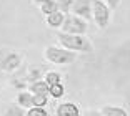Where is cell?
I'll use <instances>...</instances> for the list:
<instances>
[{
  "label": "cell",
  "mask_w": 130,
  "mask_h": 116,
  "mask_svg": "<svg viewBox=\"0 0 130 116\" xmlns=\"http://www.w3.org/2000/svg\"><path fill=\"white\" fill-rule=\"evenodd\" d=\"M57 38L60 41V45L67 50H72L75 53H93V45L87 35H73L58 32Z\"/></svg>",
  "instance_id": "obj_1"
},
{
  "label": "cell",
  "mask_w": 130,
  "mask_h": 116,
  "mask_svg": "<svg viewBox=\"0 0 130 116\" xmlns=\"http://www.w3.org/2000/svg\"><path fill=\"white\" fill-rule=\"evenodd\" d=\"M43 56H45V60L50 61V63L54 65H72L75 63L77 60V53L72 52V50H67L63 47H47L45 52H43Z\"/></svg>",
  "instance_id": "obj_2"
},
{
  "label": "cell",
  "mask_w": 130,
  "mask_h": 116,
  "mask_svg": "<svg viewBox=\"0 0 130 116\" xmlns=\"http://www.w3.org/2000/svg\"><path fill=\"white\" fill-rule=\"evenodd\" d=\"M92 17L99 28H107L112 18V8L103 0H92Z\"/></svg>",
  "instance_id": "obj_3"
},
{
  "label": "cell",
  "mask_w": 130,
  "mask_h": 116,
  "mask_svg": "<svg viewBox=\"0 0 130 116\" xmlns=\"http://www.w3.org/2000/svg\"><path fill=\"white\" fill-rule=\"evenodd\" d=\"M88 23L82 17H77L73 13H67L62 25V32L65 33H73V35H85L88 32Z\"/></svg>",
  "instance_id": "obj_4"
},
{
  "label": "cell",
  "mask_w": 130,
  "mask_h": 116,
  "mask_svg": "<svg viewBox=\"0 0 130 116\" xmlns=\"http://www.w3.org/2000/svg\"><path fill=\"white\" fill-rule=\"evenodd\" d=\"M23 63V55L20 52H8L0 58V68L5 73H13L17 71Z\"/></svg>",
  "instance_id": "obj_5"
},
{
  "label": "cell",
  "mask_w": 130,
  "mask_h": 116,
  "mask_svg": "<svg viewBox=\"0 0 130 116\" xmlns=\"http://www.w3.org/2000/svg\"><path fill=\"white\" fill-rule=\"evenodd\" d=\"M70 13L77 17H82L87 22H92V0H73L72 8H70Z\"/></svg>",
  "instance_id": "obj_6"
},
{
  "label": "cell",
  "mask_w": 130,
  "mask_h": 116,
  "mask_svg": "<svg viewBox=\"0 0 130 116\" xmlns=\"http://www.w3.org/2000/svg\"><path fill=\"white\" fill-rule=\"evenodd\" d=\"M55 114L57 116H80V108H78V105H75L72 101H63V103H60L57 106Z\"/></svg>",
  "instance_id": "obj_7"
},
{
  "label": "cell",
  "mask_w": 130,
  "mask_h": 116,
  "mask_svg": "<svg viewBox=\"0 0 130 116\" xmlns=\"http://www.w3.org/2000/svg\"><path fill=\"white\" fill-rule=\"evenodd\" d=\"M15 103L20 105L23 109L34 108V93H32V91H20L15 98Z\"/></svg>",
  "instance_id": "obj_8"
},
{
  "label": "cell",
  "mask_w": 130,
  "mask_h": 116,
  "mask_svg": "<svg viewBox=\"0 0 130 116\" xmlns=\"http://www.w3.org/2000/svg\"><path fill=\"white\" fill-rule=\"evenodd\" d=\"M65 15H67V13L57 10V12H54V13L47 15V17H45V22H47V25L52 27V28H62V25H63V20H65Z\"/></svg>",
  "instance_id": "obj_9"
},
{
  "label": "cell",
  "mask_w": 130,
  "mask_h": 116,
  "mask_svg": "<svg viewBox=\"0 0 130 116\" xmlns=\"http://www.w3.org/2000/svg\"><path fill=\"white\" fill-rule=\"evenodd\" d=\"M102 113L105 116H130L127 109H123L122 106H115V105H105V106H102Z\"/></svg>",
  "instance_id": "obj_10"
},
{
  "label": "cell",
  "mask_w": 130,
  "mask_h": 116,
  "mask_svg": "<svg viewBox=\"0 0 130 116\" xmlns=\"http://www.w3.org/2000/svg\"><path fill=\"white\" fill-rule=\"evenodd\" d=\"M28 91H32L34 95H48V85L45 80H37L28 85Z\"/></svg>",
  "instance_id": "obj_11"
},
{
  "label": "cell",
  "mask_w": 130,
  "mask_h": 116,
  "mask_svg": "<svg viewBox=\"0 0 130 116\" xmlns=\"http://www.w3.org/2000/svg\"><path fill=\"white\" fill-rule=\"evenodd\" d=\"M4 116H27V109H23L20 105L13 103V105H10L7 109H5Z\"/></svg>",
  "instance_id": "obj_12"
},
{
  "label": "cell",
  "mask_w": 130,
  "mask_h": 116,
  "mask_svg": "<svg viewBox=\"0 0 130 116\" xmlns=\"http://www.w3.org/2000/svg\"><path fill=\"white\" fill-rule=\"evenodd\" d=\"M48 95L50 98H55V100H60L65 95V86L62 83H55V85L48 86Z\"/></svg>",
  "instance_id": "obj_13"
},
{
  "label": "cell",
  "mask_w": 130,
  "mask_h": 116,
  "mask_svg": "<svg viewBox=\"0 0 130 116\" xmlns=\"http://www.w3.org/2000/svg\"><path fill=\"white\" fill-rule=\"evenodd\" d=\"M38 8H40V12L45 13V17H47V15H50V13L57 12L58 10V5H57L55 0H47V2H43L42 5H38Z\"/></svg>",
  "instance_id": "obj_14"
},
{
  "label": "cell",
  "mask_w": 130,
  "mask_h": 116,
  "mask_svg": "<svg viewBox=\"0 0 130 116\" xmlns=\"http://www.w3.org/2000/svg\"><path fill=\"white\" fill-rule=\"evenodd\" d=\"M43 80L47 81V85L52 86L55 83H62V75L58 71H47L45 75H43Z\"/></svg>",
  "instance_id": "obj_15"
},
{
  "label": "cell",
  "mask_w": 130,
  "mask_h": 116,
  "mask_svg": "<svg viewBox=\"0 0 130 116\" xmlns=\"http://www.w3.org/2000/svg\"><path fill=\"white\" fill-rule=\"evenodd\" d=\"M27 116H48V111L43 106H34V108L27 109Z\"/></svg>",
  "instance_id": "obj_16"
},
{
  "label": "cell",
  "mask_w": 130,
  "mask_h": 116,
  "mask_svg": "<svg viewBox=\"0 0 130 116\" xmlns=\"http://www.w3.org/2000/svg\"><path fill=\"white\" fill-rule=\"evenodd\" d=\"M48 96L50 95H34V106H43L48 105Z\"/></svg>",
  "instance_id": "obj_17"
},
{
  "label": "cell",
  "mask_w": 130,
  "mask_h": 116,
  "mask_svg": "<svg viewBox=\"0 0 130 116\" xmlns=\"http://www.w3.org/2000/svg\"><path fill=\"white\" fill-rule=\"evenodd\" d=\"M58 5V10L63 12V13H70V8H72L73 0H55Z\"/></svg>",
  "instance_id": "obj_18"
},
{
  "label": "cell",
  "mask_w": 130,
  "mask_h": 116,
  "mask_svg": "<svg viewBox=\"0 0 130 116\" xmlns=\"http://www.w3.org/2000/svg\"><path fill=\"white\" fill-rule=\"evenodd\" d=\"M105 4L108 5V7L112 8V10H115V8H119L120 7V4H122V0H103Z\"/></svg>",
  "instance_id": "obj_19"
},
{
  "label": "cell",
  "mask_w": 130,
  "mask_h": 116,
  "mask_svg": "<svg viewBox=\"0 0 130 116\" xmlns=\"http://www.w3.org/2000/svg\"><path fill=\"white\" fill-rule=\"evenodd\" d=\"M85 116H105V114L102 113V109H100V111L99 109H90V111L85 113Z\"/></svg>",
  "instance_id": "obj_20"
},
{
  "label": "cell",
  "mask_w": 130,
  "mask_h": 116,
  "mask_svg": "<svg viewBox=\"0 0 130 116\" xmlns=\"http://www.w3.org/2000/svg\"><path fill=\"white\" fill-rule=\"evenodd\" d=\"M43 2H47V0H34V4H37V5H42Z\"/></svg>",
  "instance_id": "obj_21"
},
{
  "label": "cell",
  "mask_w": 130,
  "mask_h": 116,
  "mask_svg": "<svg viewBox=\"0 0 130 116\" xmlns=\"http://www.w3.org/2000/svg\"><path fill=\"white\" fill-rule=\"evenodd\" d=\"M0 95H2V85H0Z\"/></svg>",
  "instance_id": "obj_22"
}]
</instances>
